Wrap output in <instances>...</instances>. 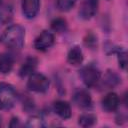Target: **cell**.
<instances>
[{"label": "cell", "mask_w": 128, "mask_h": 128, "mask_svg": "<svg viewBox=\"0 0 128 128\" xmlns=\"http://www.w3.org/2000/svg\"><path fill=\"white\" fill-rule=\"evenodd\" d=\"M1 40L6 47L14 50H19L24 45L25 29L18 24L11 25L3 32Z\"/></svg>", "instance_id": "cell-1"}, {"label": "cell", "mask_w": 128, "mask_h": 128, "mask_svg": "<svg viewBox=\"0 0 128 128\" xmlns=\"http://www.w3.org/2000/svg\"><path fill=\"white\" fill-rule=\"evenodd\" d=\"M17 93L15 88L5 82L0 83V110L11 109L16 101Z\"/></svg>", "instance_id": "cell-2"}, {"label": "cell", "mask_w": 128, "mask_h": 128, "mask_svg": "<svg viewBox=\"0 0 128 128\" xmlns=\"http://www.w3.org/2000/svg\"><path fill=\"white\" fill-rule=\"evenodd\" d=\"M49 86H50V81L44 74L33 72L31 75H29L27 81V88L30 91L36 93H45L48 91Z\"/></svg>", "instance_id": "cell-3"}, {"label": "cell", "mask_w": 128, "mask_h": 128, "mask_svg": "<svg viewBox=\"0 0 128 128\" xmlns=\"http://www.w3.org/2000/svg\"><path fill=\"white\" fill-rule=\"evenodd\" d=\"M79 76L87 87H94L101 79V71L96 66L90 64L80 69Z\"/></svg>", "instance_id": "cell-4"}, {"label": "cell", "mask_w": 128, "mask_h": 128, "mask_svg": "<svg viewBox=\"0 0 128 128\" xmlns=\"http://www.w3.org/2000/svg\"><path fill=\"white\" fill-rule=\"evenodd\" d=\"M54 44V35L48 31V30H43L34 40V48L38 51L44 52L47 51L52 45Z\"/></svg>", "instance_id": "cell-5"}, {"label": "cell", "mask_w": 128, "mask_h": 128, "mask_svg": "<svg viewBox=\"0 0 128 128\" xmlns=\"http://www.w3.org/2000/svg\"><path fill=\"white\" fill-rule=\"evenodd\" d=\"M99 6V0H83L79 8V16L83 20H89L95 16Z\"/></svg>", "instance_id": "cell-6"}, {"label": "cell", "mask_w": 128, "mask_h": 128, "mask_svg": "<svg viewBox=\"0 0 128 128\" xmlns=\"http://www.w3.org/2000/svg\"><path fill=\"white\" fill-rule=\"evenodd\" d=\"M22 14L27 19H33L39 12L40 0H22L21 2Z\"/></svg>", "instance_id": "cell-7"}, {"label": "cell", "mask_w": 128, "mask_h": 128, "mask_svg": "<svg viewBox=\"0 0 128 128\" xmlns=\"http://www.w3.org/2000/svg\"><path fill=\"white\" fill-rule=\"evenodd\" d=\"M73 101L78 107H80L82 109H88L92 106V97H91L90 93L83 89L77 90L74 93Z\"/></svg>", "instance_id": "cell-8"}, {"label": "cell", "mask_w": 128, "mask_h": 128, "mask_svg": "<svg viewBox=\"0 0 128 128\" xmlns=\"http://www.w3.org/2000/svg\"><path fill=\"white\" fill-rule=\"evenodd\" d=\"M100 82V87L102 89H111V88H114L116 86H118L120 83H121V77L115 72V71H111V70H108L103 79L99 80Z\"/></svg>", "instance_id": "cell-9"}, {"label": "cell", "mask_w": 128, "mask_h": 128, "mask_svg": "<svg viewBox=\"0 0 128 128\" xmlns=\"http://www.w3.org/2000/svg\"><path fill=\"white\" fill-rule=\"evenodd\" d=\"M101 104H102V108L107 112L116 111L120 104L119 96L114 92H110L103 97Z\"/></svg>", "instance_id": "cell-10"}, {"label": "cell", "mask_w": 128, "mask_h": 128, "mask_svg": "<svg viewBox=\"0 0 128 128\" xmlns=\"http://www.w3.org/2000/svg\"><path fill=\"white\" fill-rule=\"evenodd\" d=\"M37 64H38V60H37L36 57H33V56L27 57L24 60L23 64L21 65L20 69H19V72H18L19 73V76L22 77V78H24L26 76L31 75L35 71V69L37 67Z\"/></svg>", "instance_id": "cell-11"}, {"label": "cell", "mask_w": 128, "mask_h": 128, "mask_svg": "<svg viewBox=\"0 0 128 128\" xmlns=\"http://www.w3.org/2000/svg\"><path fill=\"white\" fill-rule=\"evenodd\" d=\"M53 110L60 118H62L64 120L69 119L71 117V114H72L70 104L66 101H63V100L55 101L53 104Z\"/></svg>", "instance_id": "cell-12"}, {"label": "cell", "mask_w": 128, "mask_h": 128, "mask_svg": "<svg viewBox=\"0 0 128 128\" xmlns=\"http://www.w3.org/2000/svg\"><path fill=\"white\" fill-rule=\"evenodd\" d=\"M84 59L83 52L79 46H73L70 48L67 54V61L72 66H78L82 64Z\"/></svg>", "instance_id": "cell-13"}, {"label": "cell", "mask_w": 128, "mask_h": 128, "mask_svg": "<svg viewBox=\"0 0 128 128\" xmlns=\"http://www.w3.org/2000/svg\"><path fill=\"white\" fill-rule=\"evenodd\" d=\"M14 65V58L9 53H3L0 55V73L8 74L11 72Z\"/></svg>", "instance_id": "cell-14"}, {"label": "cell", "mask_w": 128, "mask_h": 128, "mask_svg": "<svg viewBox=\"0 0 128 128\" xmlns=\"http://www.w3.org/2000/svg\"><path fill=\"white\" fill-rule=\"evenodd\" d=\"M13 18V8L10 4L0 5V24L4 25L9 23Z\"/></svg>", "instance_id": "cell-15"}, {"label": "cell", "mask_w": 128, "mask_h": 128, "mask_svg": "<svg viewBox=\"0 0 128 128\" xmlns=\"http://www.w3.org/2000/svg\"><path fill=\"white\" fill-rule=\"evenodd\" d=\"M112 53H115L117 55V59H118V64L120 66V68H122L123 70H126L127 67V53L126 50L123 49L122 47H114L111 49Z\"/></svg>", "instance_id": "cell-16"}, {"label": "cell", "mask_w": 128, "mask_h": 128, "mask_svg": "<svg viewBox=\"0 0 128 128\" xmlns=\"http://www.w3.org/2000/svg\"><path fill=\"white\" fill-rule=\"evenodd\" d=\"M97 122L96 115L92 113H85L79 116L78 118V124L81 127H91Z\"/></svg>", "instance_id": "cell-17"}, {"label": "cell", "mask_w": 128, "mask_h": 128, "mask_svg": "<svg viewBox=\"0 0 128 128\" xmlns=\"http://www.w3.org/2000/svg\"><path fill=\"white\" fill-rule=\"evenodd\" d=\"M67 21L62 18V17H58V18H55L51 21V28L53 31L57 32V33H62V32H65L67 30Z\"/></svg>", "instance_id": "cell-18"}, {"label": "cell", "mask_w": 128, "mask_h": 128, "mask_svg": "<svg viewBox=\"0 0 128 128\" xmlns=\"http://www.w3.org/2000/svg\"><path fill=\"white\" fill-rule=\"evenodd\" d=\"M25 126L29 128H42V127H45V122L42 117L38 115H33L27 119Z\"/></svg>", "instance_id": "cell-19"}, {"label": "cell", "mask_w": 128, "mask_h": 128, "mask_svg": "<svg viewBox=\"0 0 128 128\" xmlns=\"http://www.w3.org/2000/svg\"><path fill=\"white\" fill-rule=\"evenodd\" d=\"M77 0H57V8L62 12L69 11L76 3Z\"/></svg>", "instance_id": "cell-20"}, {"label": "cell", "mask_w": 128, "mask_h": 128, "mask_svg": "<svg viewBox=\"0 0 128 128\" xmlns=\"http://www.w3.org/2000/svg\"><path fill=\"white\" fill-rule=\"evenodd\" d=\"M84 43L86 46L90 47V48H94L96 45H97V37L92 34V33H89L86 35V37L84 38Z\"/></svg>", "instance_id": "cell-21"}, {"label": "cell", "mask_w": 128, "mask_h": 128, "mask_svg": "<svg viewBox=\"0 0 128 128\" xmlns=\"http://www.w3.org/2000/svg\"><path fill=\"white\" fill-rule=\"evenodd\" d=\"M23 109L25 110V111H27V112H30V111H32V110H34V108H35V103H34V101H33V99L32 98H30V97H25V98H23Z\"/></svg>", "instance_id": "cell-22"}, {"label": "cell", "mask_w": 128, "mask_h": 128, "mask_svg": "<svg viewBox=\"0 0 128 128\" xmlns=\"http://www.w3.org/2000/svg\"><path fill=\"white\" fill-rule=\"evenodd\" d=\"M9 126L12 127V128H15V127H19L21 126V123H20V120L18 117H12L11 120H10V123H9Z\"/></svg>", "instance_id": "cell-23"}, {"label": "cell", "mask_w": 128, "mask_h": 128, "mask_svg": "<svg viewBox=\"0 0 128 128\" xmlns=\"http://www.w3.org/2000/svg\"><path fill=\"white\" fill-rule=\"evenodd\" d=\"M1 122H2V121H1V117H0V125H1Z\"/></svg>", "instance_id": "cell-24"}, {"label": "cell", "mask_w": 128, "mask_h": 128, "mask_svg": "<svg viewBox=\"0 0 128 128\" xmlns=\"http://www.w3.org/2000/svg\"><path fill=\"white\" fill-rule=\"evenodd\" d=\"M0 5H1V0H0Z\"/></svg>", "instance_id": "cell-25"}]
</instances>
